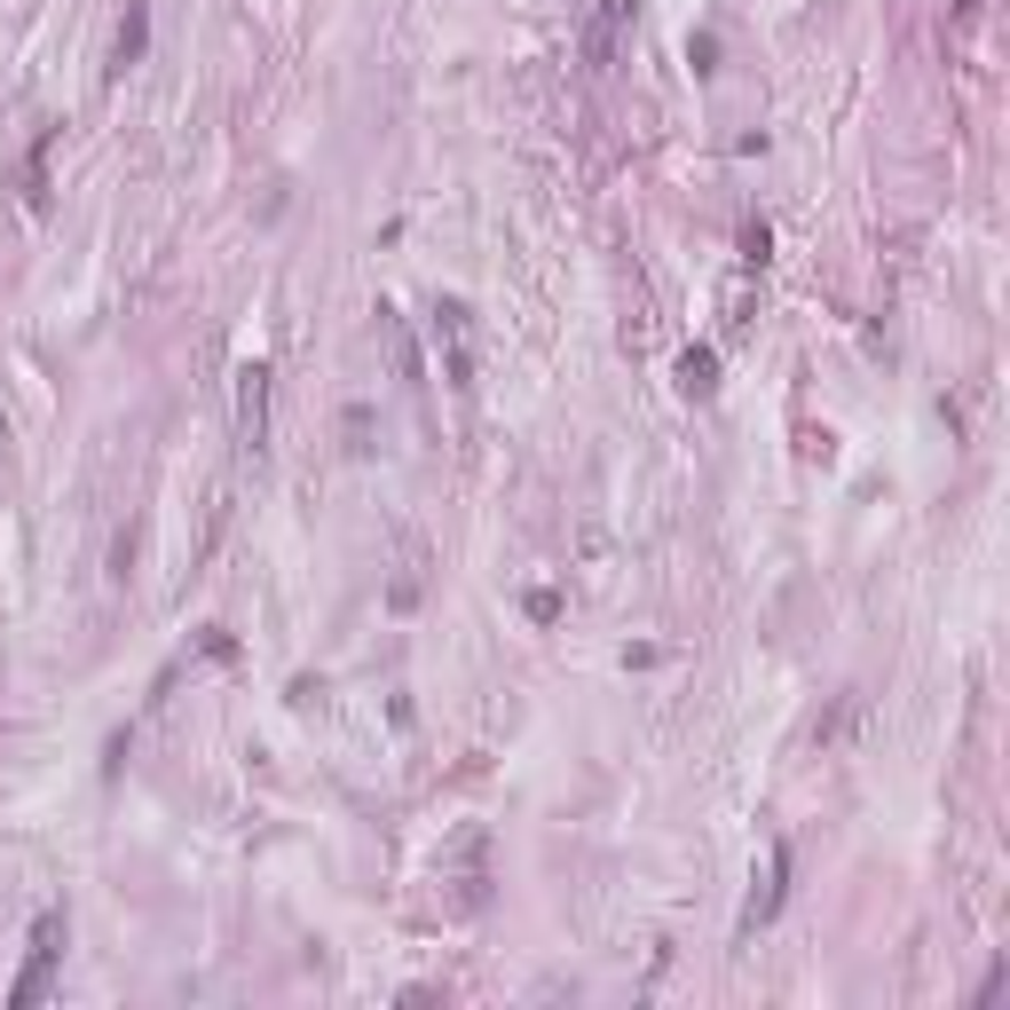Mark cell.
Masks as SVG:
<instances>
[{
  "instance_id": "52a82bcc",
  "label": "cell",
  "mask_w": 1010,
  "mask_h": 1010,
  "mask_svg": "<svg viewBox=\"0 0 1010 1010\" xmlns=\"http://www.w3.org/2000/svg\"><path fill=\"white\" fill-rule=\"evenodd\" d=\"M347 450H372V411H363V403L347 411Z\"/></svg>"
},
{
  "instance_id": "277c9868",
  "label": "cell",
  "mask_w": 1010,
  "mask_h": 1010,
  "mask_svg": "<svg viewBox=\"0 0 1010 1010\" xmlns=\"http://www.w3.org/2000/svg\"><path fill=\"white\" fill-rule=\"evenodd\" d=\"M143 48H150V0H127V17H119V32H111V71H135Z\"/></svg>"
},
{
  "instance_id": "9c48e42d",
  "label": "cell",
  "mask_w": 1010,
  "mask_h": 1010,
  "mask_svg": "<svg viewBox=\"0 0 1010 1010\" xmlns=\"http://www.w3.org/2000/svg\"><path fill=\"white\" fill-rule=\"evenodd\" d=\"M766 253H774V237H766V222H751L743 229V261H766Z\"/></svg>"
},
{
  "instance_id": "8992f818",
  "label": "cell",
  "mask_w": 1010,
  "mask_h": 1010,
  "mask_svg": "<svg viewBox=\"0 0 1010 1010\" xmlns=\"http://www.w3.org/2000/svg\"><path fill=\"white\" fill-rule=\"evenodd\" d=\"M679 388H687L695 403L718 388V355H710V347H687V355H679Z\"/></svg>"
},
{
  "instance_id": "3957f363",
  "label": "cell",
  "mask_w": 1010,
  "mask_h": 1010,
  "mask_svg": "<svg viewBox=\"0 0 1010 1010\" xmlns=\"http://www.w3.org/2000/svg\"><path fill=\"white\" fill-rule=\"evenodd\" d=\"M624 24H631V0H592V17H585V63L592 71H608L616 63V40H624Z\"/></svg>"
},
{
  "instance_id": "7a4b0ae2",
  "label": "cell",
  "mask_w": 1010,
  "mask_h": 1010,
  "mask_svg": "<svg viewBox=\"0 0 1010 1010\" xmlns=\"http://www.w3.org/2000/svg\"><path fill=\"white\" fill-rule=\"evenodd\" d=\"M237 442L253 458L268 450V363H245L237 372Z\"/></svg>"
},
{
  "instance_id": "ba28073f",
  "label": "cell",
  "mask_w": 1010,
  "mask_h": 1010,
  "mask_svg": "<svg viewBox=\"0 0 1010 1010\" xmlns=\"http://www.w3.org/2000/svg\"><path fill=\"white\" fill-rule=\"evenodd\" d=\"M687 56H695V71H718V40H710V32H695Z\"/></svg>"
},
{
  "instance_id": "5b68a950",
  "label": "cell",
  "mask_w": 1010,
  "mask_h": 1010,
  "mask_svg": "<svg viewBox=\"0 0 1010 1010\" xmlns=\"http://www.w3.org/2000/svg\"><path fill=\"white\" fill-rule=\"evenodd\" d=\"M48 150H56V127H40L32 135V158H24V206L32 214H48Z\"/></svg>"
},
{
  "instance_id": "6da1fadb",
  "label": "cell",
  "mask_w": 1010,
  "mask_h": 1010,
  "mask_svg": "<svg viewBox=\"0 0 1010 1010\" xmlns=\"http://www.w3.org/2000/svg\"><path fill=\"white\" fill-rule=\"evenodd\" d=\"M63 908H48L40 924H32V948H24V971L9 979V1010H32L40 994H48V979H56V955H63Z\"/></svg>"
}]
</instances>
